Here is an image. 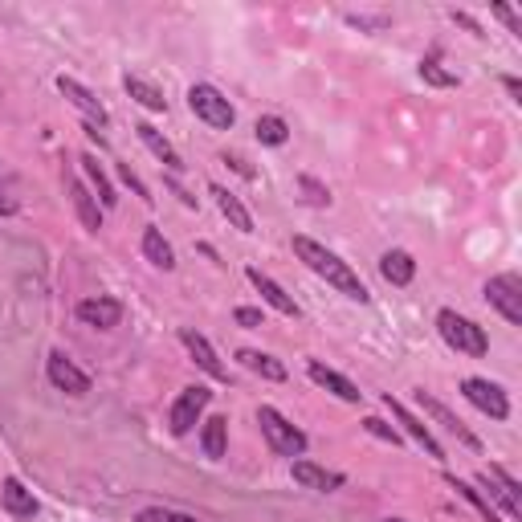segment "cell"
I'll list each match as a JSON object with an SVG mask.
<instances>
[{"label":"cell","instance_id":"obj_1","mask_svg":"<svg viewBox=\"0 0 522 522\" xmlns=\"http://www.w3.org/2000/svg\"><path fill=\"white\" fill-rule=\"evenodd\" d=\"M294 254H298L302 261H307L310 269H315L318 277H327V286H335L339 294H347V298H355V302H368L371 294H368V286L360 282V274H355L347 261H339L330 249H323L318 241H310V237H294Z\"/></svg>","mask_w":522,"mask_h":522},{"label":"cell","instance_id":"obj_2","mask_svg":"<svg viewBox=\"0 0 522 522\" xmlns=\"http://www.w3.org/2000/svg\"><path fill=\"white\" fill-rule=\"evenodd\" d=\"M437 330L441 339H445L454 351L461 355H474V360H482L485 351H490V339H485V330L477 323H469L465 315H457V310H441L437 315Z\"/></svg>","mask_w":522,"mask_h":522},{"label":"cell","instance_id":"obj_3","mask_svg":"<svg viewBox=\"0 0 522 522\" xmlns=\"http://www.w3.org/2000/svg\"><path fill=\"white\" fill-rule=\"evenodd\" d=\"M257 424H261V433H266V441H269L274 454H282V457H302V454H307V433L294 429V424L286 421L277 408L261 404L257 408Z\"/></svg>","mask_w":522,"mask_h":522},{"label":"cell","instance_id":"obj_4","mask_svg":"<svg viewBox=\"0 0 522 522\" xmlns=\"http://www.w3.org/2000/svg\"><path fill=\"white\" fill-rule=\"evenodd\" d=\"M188 107H193L196 119H204V123L216 127V130H229L233 123H237V110L229 107V99L208 82H196L193 90H188Z\"/></svg>","mask_w":522,"mask_h":522},{"label":"cell","instance_id":"obj_5","mask_svg":"<svg viewBox=\"0 0 522 522\" xmlns=\"http://www.w3.org/2000/svg\"><path fill=\"white\" fill-rule=\"evenodd\" d=\"M485 298H490V307L498 310L506 323H522V282L518 274H498L485 282Z\"/></svg>","mask_w":522,"mask_h":522},{"label":"cell","instance_id":"obj_6","mask_svg":"<svg viewBox=\"0 0 522 522\" xmlns=\"http://www.w3.org/2000/svg\"><path fill=\"white\" fill-rule=\"evenodd\" d=\"M208 400H213V392H208V388H200V384H193V388H184V392H180V400H176V404H172V416H168V429H172V437H188V433H193L196 416L208 408Z\"/></svg>","mask_w":522,"mask_h":522},{"label":"cell","instance_id":"obj_7","mask_svg":"<svg viewBox=\"0 0 522 522\" xmlns=\"http://www.w3.org/2000/svg\"><path fill=\"white\" fill-rule=\"evenodd\" d=\"M477 482L485 485V494H490V498L498 502V506L506 510L510 518H518V515H522L518 482H515V477H510V474H506V469H502V465H490V469H482V474H477Z\"/></svg>","mask_w":522,"mask_h":522},{"label":"cell","instance_id":"obj_8","mask_svg":"<svg viewBox=\"0 0 522 522\" xmlns=\"http://www.w3.org/2000/svg\"><path fill=\"white\" fill-rule=\"evenodd\" d=\"M461 392H465L469 404L482 408V412L494 416V421H506V416H510L506 392H502L498 384H490V380H465V384H461Z\"/></svg>","mask_w":522,"mask_h":522},{"label":"cell","instance_id":"obj_9","mask_svg":"<svg viewBox=\"0 0 522 522\" xmlns=\"http://www.w3.org/2000/svg\"><path fill=\"white\" fill-rule=\"evenodd\" d=\"M180 343L188 347V355H193V363L204 376H213V380H229V371H224V363L216 360V351H213V343H208L200 330H193V327H184L180 330Z\"/></svg>","mask_w":522,"mask_h":522},{"label":"cell","instance_id":"obj_10","mask_svg":"<svg viewBox=\"0 0 522 522\" xmlns=\"http://www.w3.org/2000/svg\"><path fill=\"white\" fill-rule=\"evenodd\" d=\"M46 371H49V384L62 388V392H69V396H86V392H90V376H86V371H78L62 351H49Z\"/></svg>","mask_w":522,"mask_h":522},{"label":"cell","instance_id":"obj_11","mask_svg":"<svg viewBox=\"0 0 522 522\" xmlns=\"http://www.w3.org/2000/svg\"><path fill=\"white\" fill-rule=\"evenodd\" d=\"M0 502H5V510H8V518H16V522H33L37 518V498H33V490H25L16 477H5V485H0Z\"/></svg>","mask_w":522,"mask_h":522},{"label":"cell","instance_id":"obj_12","mask_svg":"<svg viewBox=\"0 0 522 522\" xmlns=\"http://www.w3.org/2000/svg\"><path fill=\"white\" fill-rule=\"evenodd\" d=\"M384 404H388V412L392 416H396V421L400 424H404V429H408V437H412L416 441V445H424V454H429V457H445V449H441L437 445V437H433V433H429V424H421V421H416V416L412 412H408V408L404 404H400V400H392V396H384Z\"/></svg>","mask_w":522,"mask_h":522},{"label":"cell","instance_id":"obj_13","mask_svg":"<svg viewBox=\"0 0 522 522\" xmlns=\"http://www.w3.org/2000/svg\"><path fill=\"white\" fill-rule=\"evenodd\" d=\"M416 400H421V404H424V412H429L433 421H437V424H441V429H445V433H454V437H457V441H461V445H465V449H482V441H477L474 433H469L465 424H461L457 416L449 412L445 404H441V400H433L429 392H416Z\"/></svg>","mask_w":522,"mask_h":522},{"label":"cell","instance_id":"obj_14","mask_svg":"<svg viewBox=\"0 0 522 522\" xmlns=\"http://www.w3.org/2000/svg\"><path fill=\"white\" fill-rule=\"evenodd\" d=\"M78 318H82L86 327L110 330V327H119V318H123V302L119 298H86V302H78Z\"/></svg>","mask_w":522,"mask_h":522},{"label":"cell","instance_id":"obj_15","mask_svg":"<svg viewBox=\"0 0 522 522\" xmlns=\"http://www.w3.org/2000/svg\"><path fill=\"white\" fill-rule=\"evenodd\" d=\"M307 371H310V380H315L318 388H327V392H330V396L347 400V404H360V396H363V392L355 388V384H351V380H347V376H339V371H330L327 363L310 360V363H307Z\"/></svg>","mask_w":522,"mask_h":522},{"label":"cell","instance_id":"obj_16","mask_svg":"<svg viewBox=\"0 0 522 522\" xmlns=\"http://www.w3.org/2000/svg\"><path fill=\"white\" fill-rule=\"evenodd\" d=\"M290 474H294V482H298V485H307V490H318V494H330V490H339V485H343V474L315 465V461H294Z\"/></svg>","mask_w":522,"mask_h":522},{"label":"cell","instance_id":"obj_17","mask_svg":"<svg viewBox=\"0 0 522 522\" xmlns=\"http://www.w3.org/2000/svg\"><path fill=\"white\" fill-rule=\"evenodd\" d=\"M57 90H62V94H66V99H69V102H74V107H78V110H82V115H86V119H90V123H99V127H102V123H107V107H102V102H99V99H94V94H90V90H86V86H82V82H74V78H66V74H62V78H57Z\"/></svg>","mask_w":522,"mask_h":522},{"label":"cell","instance_id":"obj_18","mask_svg":"<svg viewBox=\"0 0 522 522\" xmlns=\"http://www.w3.org/2000/svg\"><path fill=\"white\" fill-rule=\"evenodd\" d=\"M249 282L257 286V290H261V298H266L269 307L277 310V315H286V318H298V302H294L290 294H286L282 286L274 282V277H266V274H261L257 266H249Z\"/></svg>","mask_w":522,"mask_h":522},{"label":"cell","instance_id":"obj_19","mask_svg":"<svg viewBox=\"0 0 522 522\" xmlns=\"http://www.w3.org/2000/svg\"><path fill=\"white\" fill-rule=\"evenodd\" d=\"M66 193H69V200H74V208H78V216H82L86 229L99 233L102 229V213H99V200L90 196V188H86L78 176H66Z\"/></svg>","mask_w":522,"mask_h":522},{"label":"cell","instance_id":"obj_20","mask_svg":"<svg viewBox=\"0 0 522 522\" xmlns=\"http://www.w3.org/2000/svg\"><path fill=\"white\" fill-rule=\"evenodd\" d=\"M208 193L216 196V208H221V213H224V216H229V221H233V229H241V233H254V216H249V208L241 204V200L233 196L229 188L213 184V188H208Z\"/></svg>","mask_w":522,"mask_h":522},{"label":"cell","instance_id":"obj_21","mask_svg":"<svg viewBox=\"0 0 522 522\" xmlns=\"http://www.w3.org/2000/svg\"><path fill=\"white\" fill-rule=\"evenodd\" d=\"M135 130H139V139H143V143H147V151H151L155 160L163 163V168H172V172H180V168H184V163H180V155H176V147H172L168 139H163V135H160V130H155L151 123H139Z\"/></svg>","mask_w":522,"mask_h":522},{"label":"cell","instance_id":"obj_22","mask_svg":"<svg viewBox=\"0 0 522 522\" xmlns=\"http://www.w3.org/2000/svg\"><path fill=\"white\" fill-rule=\"evenodd\" d=\"M237 360L245 363L249 371H257L261 380H274V384H282V380H286V368L274 360V355H266V351H254V347H241Z\"/></svg>","mask_w":522,"mask_h":522},{"label":"cell","instance_id":"obj_23","mask_svg":"<svg viewBox=\"0 0 522 522\" xmlns=\"http://www.w3.org/2000/svg\"><path fill=\"white\" fill-rule=\"evenodd\" d=\"M380 274H384L392 286H408L412 282V274H416V261L408 257L404 249H392V254L380 257Z\"/></svg>","mask_w":522,"mask_h":522},{"label":"cell","instance_id":"obj_24","mask_svg":"<svg viewBox=\"0 0 522 522\" xmlns=\"http://www.w3.org/2000/svg\"><path fill=\"white\" fill-rule=\"evenodd\" d=\"M143 257L151 261L155 269H176V254H172V245L163 241L160 229H147L143 233Z\"/></svg>","mask_w":522,"mask_h":522},{"label":"cell","instance_id":"obj_25","mask_svg":"<svg viewBox=\"0 0 522 522\" xmlns=\"http://www.w3.org/2000/svg\"><path fill=\"white\" fill-rule=\"evenodd\" d=\"M123 86H127V94L139 102V107H147V110H168V99H163V90H155V86H151V82H143V78L127 74V78H123Z\"/></svg>","mask_w":522,"mask_h":522},{"label":"cell","instance_id":"obj_26","mask_svg":"<svg viewBox=\"0 0 522 522\" xmlns=\"http://www.w3.org/2000/svg\"><path fill=\"white\" fill-rule=\"evenodd\" d=\"M224 441H229V421H224V416L204 421V437H200V445H204V457L208 461H221L224 457Z\"/></svg>","mask_w":522,"mask_h":522},{"label":"cell","instance_id":"obj_27","mask_svg":"<svg viewBox=\"0 0 522 522\" xmlns=\"http://www.w3.org/2000/svg\"><path fill=\"white\" fill-rule=\"evenodd\" d=\"M82 168H86V176H90V184H94V193H99L102 208H115V204H119V196H115V188H110L107 172L99 168V160H94V155H82Z\"/></svg>","mask_w":522,"mask_h":522},{"label":"cell","instance_id":"obj_28","mask_svg":"<svg viewBox=\"0 0 522 522\" xmlns=\"http://www.w3.org/2000/svg\"><path fill=\"white\" fill-rule=\"evenodd\" d=\"M445 485H449V490H457V494H461V498H465V502H469V506H474V510H477V515H482L485 522H498V510H494V506H490V498H482V494H477V490H474V485L457 482V477H445Z\"/></svg>","mask_w":522,"mask_h":522},{"label":"cell","instance_id":"obj_29","mask_svg":"<svg viewBox=\"0 0 522 522\" xmlns=\"http://www.w3.org/2000/svg\"><path fill=\"white\" fill-rule=\"evenodd\" d=\"M257 139L261 143H269V147H282L286 139H290V127H286L277 115H261L257 119Z\"/></svg>","mask_w":522,"mask_h":522},{"label":"cell","instance_id":"obj_30","mask_svg":"<svg viewBox=\"0 0 522 522\" xmlns=\"http://www.w3.org/2000/svg\"><path fill=\"white\" fill-rule=\"evenodd\" d=\"M135 522H196L193 515H180V510H163V506H155V510H139Z\"/></svg>","mask_w":522,"mask_h":522},{"label":"cell","instance_id":"obj_31","mask_svg":"<svg viewBox=\"0 0 522 522\" xmlns=\"http://www.w3.org/2000/svg\"><path fill=\"white\" fill-rule=\"evenodd\" d=\"M421 78H424V82H433V86H457V74H445L437 62H424L421 66Z\"/></svg>","mask_w":522,"mask_h":522},{"label":"cell","instance_id":"obj_32","mask_svg":"<svg viewBox=\"0 0 522 522\" xmlns=\"http://www.w3.org/2000/svg\"><path fill=\"white\" fill-rule=\"evenodd\" d=\"M363 429L371 433V437H380V441H388V445H400V433L392 429V424H384V421H376V416H368L363 421Z\"/></svg>","mask_w":522,"mask_h":522},{"label":"cell","instance_id":"obj_33","mask_svg":"<svg viewBox=\"0 0 522 522\" xmlns=\"http://www.w3.org/2000/svg\"><path fill=\"white\" fill-rule=\"evenodd\" d=\"M21 208V200H16V188L8 184L5 176H0V213H16Z\"/></svg>","mask_w":522,"mask_h":522},{"label":"cell","instance_id":"obj_34","mask_svg":"<svg viewBox=\"0 0 522 522\" xmlns=\"http://www.w3.org/2000/svg\"><path fill=\"white\" fill-rule=\"evenodd\" d=\"M233 318H237L241 327H249V330H254V327H266V318H261V310H254V307H237V315H233Z\"/></svg>","mask_w":522,"mask_h":522},{"label":"cell","instance_id":"obj_35","mask_svg":"<svg viewBox=\"0 0 522 522\" xmlns=\"http://www.w3.org/2000/svg\"><path fill=\"white\" fill-rule=\"evenodd\" d=\"M302 188H307V193H310V200H315V204H330V193H327L323 184H318V180L302 176Z\"/></svg>","mask_w":522,"mask_h":522},{"label":"cell","instance_id":"obj_36","mask_svg":"<svg viewBox=\"0 0 522 522\" xmlns=\"http://www.w3.org/2000/svg\"><path fill=\"white\" fill-rule=\"evenodd\" d=\"M494 13H498L502 21L510 25V33H522V21H518V13H515V8H510V5H494Z\"/></svg>","mask_w":522,"mask_h":522},{"label":"cell","instance_id":"obj_37","mask_svg":"<svg viewBox=\"0 0 522 522\" xmlns=\"http://www.w3.org/2000/svg\"><path fill=\"white\" fill-rule=\"evenodd\" d=\"M123 180H127V184H130V188H135V196L151 200V196H147V188H143V180H139V176H135V172H130V168H123Z\"/></svg>","mask_w":522,"mask_h":522},{"label":"cell","instance_id":"obj_38","mask_svg":"<svg viewBox=\"0 0 522 522\" xmlns=\"http://www.w3.org/2000/svg\"><path fill=\"white\" fill-rule=\"evenodd\" d=\"M506 90L515 94V99H522V86H518V78H506Z\"/></svg>","mask_w":522,"mask_h":522},{"label":"cell","instance_id":"obj_39","mask_svg":"<svg viewBox=\"0 0 522 522\" xmlns=\"http://www.w3.org/2000/svg\"><path fill=\"white\" fill-rule=\"evenodd\" d=\"M388 522H404V518H388Z\"/></svg>","mask_w":522,"mask_h":522}]
</instances>
